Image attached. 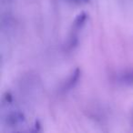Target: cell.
<instances>
[{
    "label": "cell",
    "mask_w": 133,
    "mask_h": 133,
    "mask_svg": "<svg viewBox=\"0 0 133 133\" xmlns=\"http://www.w3.org/2000/svg\"><path fill=\"white\" fill-rule=\"evenodd\" d=\"M80 75H81V70H80L79 68H77L74 71L70 74V76L68 78V79L65 81L64 85L62 87V90L64 92L72 89L75 86L77 85V83L78 82L80 78Z\"/></svg>",
    "instance_id": "1"
},
{
    "label": "cell",
    "mask_w": 133,
    "mask_h": 133,
    "mask_svg": "<svg viewBox=\"0 0 133 133\" xmlns=\"http://www.w3.org/2000/svg\"><path fill=\"white\" fill-rule=\"evenodd\" d=\"M6 121L8 125L14 127L25 121V115L20 111H12L6 116Z\"/></svg>",
    "instance_id": "2"
},
{
    "label": "cell",
    "mask_w": 133,
    "mask_h": 133,
    "mask_svg": "<svg viewBox=\"0 0 133 133\" xmlns=\"http://www.w3.org/2000/svg\"><path fill=\"white\" fill-rule=\"evenodd\" d=\"M87 18H88V15L85 12H81V13L78 14L76 17V18H75L74 22H73V30L76 32L78 29H80L84 26Z\"/></svg>",
    "instance_id": "3"
},
{
    "label": "cell",
    "mask_w": 133,
    "mask_h": 133,
    "mask_svg": "<svg viewBox=\"0 0 133 133\" xmlns=\"http://www.w3.org/2000/svg\"><path fill=\"white\" fill-rule=\"evenodd\" d=\"M119 81L126 85H133V70L124 71L119 76Z\"/></svg>",
    "instance_id": "4"
},
{
    "label": "cell",
    "mask_w": 133,
    "mask_h": 133,
    "mask_svg": "<svg viewBox=\"0 0 133 133\" xmlns=\"http://www.w3.org/2000/svg\"><path fill=\"white\" fill-rule=\"evenodd\" d=\"M78 37H77L76 33H75V31L73 32L72 34L70 35V37H69V40H68V42H66V50H71L73 49V48H75V46L78 45Z\"/></svg>",
    "instance_id": "5"
},
{
    "label": "cell",
    "mask_w": 133,
    "mask_h": 133,
    "mask_svg": "<svg viewBox=\"0 0 133 133\" xmlns=\"http://www.w3.org/2000/svg\"><path fill=\"white\" fill-rule=\"evenodd\" d=\"M13 101V96L10 92H6L3 96L2 102L4 104H10Z\"/></svg>",
    "instance_id": "6"
},
{
    "label": "cell",
    "mask_w": 133,
    "mask_h": 133,
    "mask_svg": "<svg viewBox=\"0 0 133 133\" xmlns=\"http://www.w3.org/2000/svg\"><path fill=\"white\" fill-rule=\"evenodd\" d=\"M35 130L36 131H39L40 130V123H39L38 120L35 122Z\"/></svg>",
    "instance_id": "7"
},
{
    "label": "cell",
    "mask_w": 133,
    "mask_h": 133,
    "mask_svg": "<svg viewBox=\"0 0 133 133\" xmlns=\"http://www.w3.org/2000/svg\"><path fill=\"white\" fill-rule=\"evenodd\" d=\"M71 1H73V2L75 3H78V4H85V3H88L89 1V0H71Z\"/></svg>",
    "instance_id": "8"
}]
</instances>
